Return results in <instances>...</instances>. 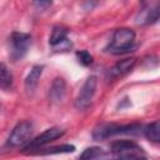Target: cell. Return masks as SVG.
Masks as SVG:
<instances>
[{"label":"cell","instance_id":"4","mask_svg":"<svg viewBox=\"0 0 160 160\" xmlns=\"http://www.w3.org/2000/svg\"><path fill=\"white\" fill-rule=\"evenodd\" d=\"M64 132L65 131L62 129H60V128H50V129L45 130L44 132H41L39 136H36L34 140H30L25 145L22 151L28 152V151H34L36 149H41L44 145H46V144H49V142L61 138L64 135Z\"/></svg>","mask_w":160,"mask_h":160},{"label":"cell","instance_id":"9","mask_svg":"<svg viewBox=\"0 0 160 160\" xmlns=\"http://www.w3.org/2000/svg\"><path fill=\"white\" fill-rule=\"evenodd\" d=\"M111 150L116 154H135V152H140L141 148L134 141L119 140L111 144Z\"/></svg>","mask_w":160,"mask_h":160},{"label":"cell","instance_id":"3","mask_svg":"<svg viewBox=\"0 0 160 160\" xmlns=\"http://www.w3.org/2000/svg\"><path fill=\"white\" fill-rule=\"evenodd\" d=\"M32 135V124L30 121L19 122L8 138V145L11 148H19L30 141Z\"/></svg>","mask_w":160,"mask_h":160},{"label":"cell","instance_id":"16","mask_svg":"<svg viewBox=\"0 0 160 160\" xmlns=\"http://www.w3.org/2000/svg\"><path fill=\"white\" fill-rule=\"evenodd\" d=\"M102 154V149L99 146H91V148H86L79 156L78 160H94L95 158H98L99 155Z\"/></svg>","mask_w":160,"mask_h":160},{"label":"cell","instance_id":"1","mask_svg":"<svg viewBox=\"0 0 160 160\" xmlns=\"http://www.w3.org/2000/svg\"><path fill=\"white\" fill-rule=\"evenodd\" d=\"M134 40H135L134 30L128 28L118 29L112 34V38L109 45V51H111L112 54H124V52H128L129 50L131 51Z\"/></svg>","mask_w":160,"mask_h":160},{"label":"cell","instance_id":"19","mask_svg":"<svg viewBox=\"0 0 160 160\" xmlns=\"http://www.w3.org/2000/svg\"><path fill=\"white\" fill-rule=\"evenodd\" d=\"M138 160H146V159H145V158H139Z\"/></svg>","mask_w":160,"mask_h":160},{"label":"cell","instance_id":"11","mask_svg":"<svg viewBox=\"0 0 160 160\" xmlns=\"http://www.w3.org/2000/svg\"><path fill=\"white\" fill-rule=\"evenodd\" d=\"M74 151H75V146L74 145L64 144V145L51 146V148H46V149H36V150L31 151V154H36V155H52V154H66V152H74Z\"/></svg>","mask_w":160,"mask_h":160},{"label":"cell","instance_id":"7","mask_svg":"<svg viewBox=\"0 0 160 160\" xmlns=\"http://www.w3.org/2000/svg\"><path fill=\"white\" fill-rule=\"evenodd\" d=\"M136 62V59L135 58H128V59H124L119 62H116L109 71V76L111 79H115V78H119V76H122L125 74H128L135 65Z\"/></svg>","mask_w":160,"mask_h":160},{"label":"cell","instance_id":"20","mask_svg":"<svg viewBox=\"0 0 160 160\" xmlns=\"http://www.w3.org/2000/svg\"><path fill=\"white\" fill-rule=\"evenodd\" d=\"M116 160H128V159H116Z\"/></svg>","mask_w":160,"mask_h":160},{"label":"cell","instance_id":"17","mask_svg":"<svg viewBox=\"0 0 160 160\" xmlns=\"http://www.w3.org/2000/svg\"><path fill=\"white\" fill-rule=\"evenodd\" d=\"M76 58H78L79 62L82 64L84 66H89V65H91L92 61H94L92 55H91L89 51H86V50H80V51H78V52H76Z\"/></svg>","mask_w":160,"mask_h":160},{"label":"cell","instance_id":"10","mask_svg":"<svg viewBox=\"0 0 160 160\" xmlns=\"http://www.w3.org/2000/svg\"><path fill=\"white\" fill-rule=\"evenodd\" d=\"M65 92H66V84H65L64 79H61V78L55 79L51 84L50 92H49L51 101L52 102H60L64 99Z\"/></svg>","mask_w":160,"mask_h":160},{"label":"cell","instance_id":"2","mask_svg":"<svg viewBox=\"0 0 160 160\" xmlns=\"http://www.w3.org/2000/svg\"><path fill=\"white\" fill-rule=\"evenodd\" d=\"M96 76H89L85 82L82 84V86L80 88V91L75 99V108L78 110H85L90 106L92 99H94V95H95V91H96Z\"/></svg>","mask_w":160,"mask_h":160},{"label":"cell","instance_id":"14","mask_svg":"<svg viewBox=\"0 0 160 160\" xmlns=\"http://www.w3.org/2000/svg\"><path fill=\"white\" fill-rule=\"evenodd\" d=\"M144 134H145L148 140H150L152 142H159L160 141V124H159V121H154V122L149 124L144 129Z\"/></svg>","mask_w":160,"mask_h":160},{"label":"cell","instance_id":"5","mask_svg":"<svg viewBox=\"0 0 160 160\" xmlns=\"http://www.w3.org/2000/svg\"><path fill=\"white\" fill-rule=\"evenodd\" d=\"M31 42V36L24 32H12L10 38V56L14 60L24 58L28 52L29 45Z\"/></svg>","mask_w":160,"mask_h":160},{"label":"cell","instance_id":"18","mask_svg":"<svg viewBox=\"0 0 160 160\" xmlns=\"http://www.w3.org/2000/svg\"><path fill=\"white\" fill-rule=\"evenodd\" d=\"M35 5L36 6H50L51 5V2H49V1H40V2H35Z\"/></svg>","mask_w":160,"mask_h":160},{"label":"cell","instance_id":"6","mask_svg":"<svg viewBox=\"0 0 160 160\" xmlns=\"http://www.w3.org/2000/svg\"><path fill=\"white\" fill-rule=\"evenodd\" d=\"M138 128H139L138 125L119 126V125H115V124H102V125H99L94 130L92 138L96 139V140H102V139L110 138V136L116 135V134H122V132L130 134V132L134 131V129H138Z\"/></svg>","mask_w":160,"mask_h":160},{"label":"cell","instance_id":"12","mask_svg":"<svg viewBox=\"0 0 160 160\" xmlns=\"http://www.w3.org/2000/svg\"><path fill=\"white\" fill-rule=\"evenodd\" d=\"M65 40H68V30L62 26H55L50 35V40H49L50 45L52 48H56Z\"/></svg>","mask_w":160,"mask_h":160},{"label":"cell","instance_id":"8","mask_svg":"<svg viewBox=\"0 0 160 160\" xmlns=\"http://www.w3.org/2000/svg\"><path fill=\"white\" fill-rule=\"evenodd\" d=\"M42 70H44V66L42 65H35L32 66V69L30 70V72L28 74L26 79H25V90L29 95H32L36 86H38V82H39V79L42 74Z\"/></svg>","mask_w":160,"mask_h":160},{"label":"cell","instance_id":"13","mask_svg":"<svg viewBox=\"0 0 160 160\" xmlns=\"http://www.w3.org/2000/svg\"><path fill=\"white\" fill-rule=\"evenodd\" d=\"M158 20H159V6H155V8H149L146 10H141L140 20H138V22L154 24Z\"/></svg>","mask_w":160,"mask_h":160},{"label":"cell","instance_id":"15","mask_svg":"<svg viewBox=\"0 0 160 160\" xmlns=\"http://www.w3.org/2000/svg\"><path fill=\"white\" fill-rule=\"evenodd\" d=\"M11 85H12V74L4 62H0V86L2 89H9L11 88Z\"/></svg>","mask_w":160,"mask_h":160}]
</instances>
